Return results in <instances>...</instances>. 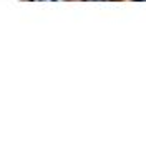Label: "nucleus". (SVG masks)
Instances as JSON below:
<instances>
[{
  "mask_svg": "<svg viewBox=\"0 0 146 142\" xmlns=\"http://www.w3.org/2000/svg\"><path fill=\"white\" fill-rule=\"evenodd\" d=\"M35 2H60V0H35Z\"/></svg>",
  "mask_w": 146,
  "mask_h": 142,
  "instance_id": "nucleus-1",
  "label": "nucleus"
},
{
  "mask_svg": "<svg viewBox=\"0 0 146 142\" xmlns=\"http://www.w3.org/2000/svg\"><path fill=\"white\" fill-rule=\"evenodd\" d=\"M135 2H146V0H135Z\"/></svg>",
  "mask_w": 146,
  "mask_h": 142,
  "instance_id": "nucleus-2",
  "label": "nucleus"
}]
</instances>
